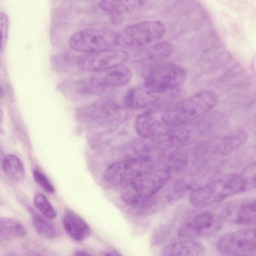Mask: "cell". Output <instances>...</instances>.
Here are the masks:
<instances>
[{"instance_id":"obj_1","label":"cell","mask_w":256,"mask_h":256,"mask_svg":"<svg viewBox=\"0 0 256 256\" xmlns=\"http://www.w3.org/2000/svg\"><path fill=\"white\" fill-rule=\"evenodd\" d=\"M248 186L244 176L228 174L194 189L190 194V202L194 208H202L242 192Z\"/></svg>"},{"instance_id":"obj_2","label":"cell","mask_w":256,"mask_h":256,"mask_svg":"<svg viewBox=\"0 0 256 256\" xmlns=\"http://www.w3.org/2000/svg\"><path fill=\"white\" fill-rule=\"evenodd\" d=\"M218 101L215 92L203 90L171 106L161 108L162 116L166 123L175 128L208 112L216 106Z\"/></svg>"},{"instance_id":"obj_3","label":"cell","mask_w":256,"mask_h":256,"mask_svg":"<svg viewBox=\"0 0 256 256\" xmlns=\"http://www.w3.org/2000/svg\"><path fill=\"white\" fill-rule=\"evenodd\" d=\"M171 177L164 168L150 171L124 185L120 191V198L128 205L140 206L155 196Z\"/></svg>"},{"instance_id":"obj_4","label":"cell","mask_w":256,"mask_h":256,"mask_svg":"<svg viewBox=\"0 0 256 256\" xmlns=\"http://www.w3.org/2000/svg\"><path fill=\"white\" fill-rule=\"evenodd\" d=\"M186 78V70L182 66L159 63L154 64L147 72L144 86L152 92L161 95L178 88Z\"/></svg>"},{"instance_id":"obj_5","label":"cell","mask_w":256,"mask_h":256,"mask_svg":"<svg viewBox=\"0 0 256 256\" xmlns=\"http://www.w3.org/2000/svg\"><path fill=\"white\" fill-rule=\"evenodd\" d=\"M68 44L72 50L82 54L114 48L119 46L118 34L106 28H85L72 34Z\"/></svg>"},{"instance_id":"obj_6","label":"cell","mask_w":256,"mask_h":256,"mask_svg":"<svg viewBox=\"0 0 256 256\" xmlns=\"http://www.w3.org/2000/svg\"><path fill=\"white\" fill-rule=\"evenodd\" d=\"M154 166L152 158L146 156L121 160L106 168L104 179L112 185H125L152 171Z\"/></svg>"},{"instance_id":"obj_7","label":"cell","mask_w":256,"mask_h":256,"mask_svg":"<svg viewBox=\"0 0 256 256\" xmlns=\"http://www.w3.org/2000/svg\"><path fill=\"white\" fill-rule=\"evenodd\" d=\"M166 32L164 24L158 20H144L129 24L118 34L119 46L142 48L160 39Z\"/></svg>"},{"instance_id":"obj_8","label":"cell","mask_w":256,"mask_h":256,"mask_svg":"<svg viewBox=\"0 0 256 256\" xmlns=\"http://www.w3.org/2000/svg\"><path fill=\"white\" fill-rule=\"evenodd\" d=\"M128 58L127 51L114 48L82 54L77 57L76 64L82 71L94 72L123 64Z\"/></svg>"},{"instance_id":"obj_9","label":"cell","mask_w":256,"mask_h":256,"mask_svg":"<svg viewBox=\"0 0 256 256\" xmlns=\"http://www.w3.org/2000/svg\"><path fill=\"white\" fill-rule=\"evenodd\" d=\"M216 248L223 256H255V228L242 229L222 236L217 242Z\"/></svg>"},{"instance_id":"obj_10","label":"cell","mask_w":256,"mask_h":256,"mask_svg":"<svg viewBox=\"0 0 256 256\" xmlns=\"http://www.w3.org/2000/svg\"><path fill=\"white\" fill-rule=\"evenodd\" d=\"M92 72V74L85 82L94 94L124 86L132 77V70L123 64Z\"/></svg>"},{"instance_id":"obj_11","label":"cell","mask_w":256,"mask_h":256,"mask_svg":"<svg viewBox=\"0 0 256 256\" xmlns=\"http://www.w3.org/2000/svg\"><path fill=\"white\" fill-rule=\"evenodd\" d=\"M134 128L141 138H148L166 133L174 128L164 122L162 116L161 108H153L136 117Z\"/></svg>"},{"instance_id":"obj_12","label":"cell","mask_w":256,"mask_h":256,"mask_svg":"<svg viewBox=\"0 0 256 256\" xmlns=\"http://www.w3.org/2000/svg\"><path fill=\"white\" fill-rule=\"evenodd\" d=\"M214 223L215 218L212 213L208 211L200 212L180 227L178 236L181 238L200 236L210 229Z\"/></svg>"},{"instance_id":"obj_13","label":"cell","mask_w":256,"mask_h":256,"mask_svg":"<svg viewBox=\"0 0 256 256\" xmlns=\"http://www.w3.org/2000/svg\"><path fill=\"white\" fill-rule=\"evenodd\" d=\"M158 95L152 92L144 86L130 89L126 94L123 103L130 109H140L148 107L156 102Z\"/></svg>"},{"instance_id":"obj_14","label":"cell","mask_w":256,"mask_h":256,"mask_svg":"<svg viewBox=\"0 0 256 256\" xmlns=\"http://www.w3.org/2000/svg\"><path fill=\"white\" fill-rule=\"evenodd\" d=\"M206 248L202 243L196 240H186L175 242L166 246L162 250V255L173 256H203Z\"/></svg>"},{"instance_id":"obj_15","label":"cell","mask_w":256,"mask_h":256,"mask_svg":"<svg viewBox=\"0 0 256 256\" xmlns=\"http://www.w3.org/2000/svg\"><path fill=\"white\" fill-rule=\"evenodd\" d=\"M63 226L66 234L72 239L82 241L88 238L90 230L87 223L72 212H68L64 216Z\"/></svg>"},{"instance_id":"obj_16","label":"cell","mask_w":256,"mask_h":256,"mask_svg":"<svg viewBox=\"0 0 256 256\" xmlns=\"http://www.w3.org/2000/svg\"><path fill=\"white\" fill-rule=\"evenodd\" d=\"M116 106L112 104H98L87 106L78 110V118L86 122H96L112 116Z\"/></svg>"},{"instance_id":"obj_17","label":"cell","mask_w":256,"mask_h":256,"mask_svg":"<svg viewBox=\"0 0 256 256\" xmlns=\"http://www.w3.org/2000/svg\"><path fill=\"white\" fill-rule=\"evenodd\" d=\"M144 2V0H100L98 6L106 12L118 15L132 12Z\"/></svg>"},{"instance_id":"obj_18","label":"cell","mask_w":256,"mask_h":256,"mask_svg":"<svg viewBox=\"0 0 256 256\" xmlns=\"http://www.w3.org/2000/svg\"><path fill=\"white\" fill-rule=\"evenodd\" d=\"M2 168L6 176L13 182H20L24 177V164L14 154H10L5 156L2 160Z\"/></svg>"},{"instance_id":"obj_19","label":"cell","mask_w":256,"mask_h":256,"mask_svg":"<svg viewBox=\"0 0 256 256\" xmlns=\"http://www.w3.org/2000/svg\"><path fill=\"white\" fill-rule=\"evenodd\" d=\"M142 48L144 49L146 59L154 64L168 58L173 50L172 45L168 42H154Z\"/></svg>"},{"instance_id":"obj_20","label":"cell","mask_w":256,"mask_h":256,"mask_svg":"<svg viewBox=\"0 0 256 256\" xmlns=\"http://www.w3.org/2000/svg\"><path fill=\"white\" fill-rule=\"evenodd\" d=\"M30 212L32 218L33 226L37 233L41 237L45 238H52L57 234L54 225L47 218L40 215L30 208Z\"/></svg>"},{"instance_id":"obj_21","label":"cell","mask_w":256,"mask_h":256,"mask_svg":"<svg viewBox=\"0 0 256 256\" xmlns=\"http://www.w3.org/2000/svg\"><path fill=\"white\" fill-rule=\"evenodd\" d=\"M26 234L25 228L19 221L0 216V235L8 237H22Z\"/></svg>"},{"instance_id":"obj_22","label":"cell","mask_w":256,"mask_h":256,"mask_svg":"<svg viewBox=\"0 0 256 256\" xmlns=\"http://www.w3.org/2000/svg\"><path fill=\"white\" fill-rule=\"evenodd\" d=\"M247 136L244 130L234 131L223 138L220 148L224 152L232 150L246 141Z\"/></svg>"},{"instance_id":"obj_23","label":"cell","mask_w":256,"mask_h":256,"mask_svg":"<svg viewBox=\"0 0 256 256\" xmlns=\"http://www.w3.org/2000/svg\"><path fill=\"white\" fill-rule=\"evenodd\" d=\"M256 200L244 204L239 208L235 218L236 224L248 225L255 222Z\"/></svg>"},{"instance_id":"obj_24","label":"cell","mask_w":256,"mask_h":256,"mask_svg":"<svg viewBox=\"0 0 256 256\" xmlns=\"http://www.w3.org/2000/svg\"><path fill=\"white\" fill-rule=\"evenodd\" d=\"M188 163L187 157L182 154H173L166 161V169L171 175L177 174L182 172Z\"/></svg>"},{"instance_id":"obj_25","label":"cell","mask_w":256,"mask_h":256,"mask_svg":"<svg viewBox=\"0 0 256 256\" xmlns=\"http://www.w3.org/2000/svg\"><path fill=\"white\" fill-rule=\"evenodd\" d=\"M34 204L40 212L49 220L56 217V212L46 198L41 193L36 194L34 197Z\"/></svg>"},{"instance_id":"obj_26","label":"cell","mask_w":256,"mask_h":256,"mask_svg":"<svg viewBox=\"0 0 256 256\" xmlns=\"http://www.w3.org/2000/svg\"><path fill=\"white\" fill-rule=\"evenodd\" d=\"M8 25V16L5 13L0 12V52H2L6 48Z\"/></svg>"},{"instance_id":"obj_27","label":"cell","mask_w":256,"mask_h":256,"mask_svg":"<svg viewBox=\"0 0 256 256\" xmlns=\"http://www.w3.org/2000/svg\"><path fill=\"white\" fill-rule=\"evenodd\" d=\"M33 178L34 180L46 192L52 194L55 189L48 178L41 172L38 170H34L32 172Z\"/></svg>"},{"instance_id":"obj_28","label":"cell","mask_w":256,"mask_h":256,"mask_svg":"<svg viewBox=\"0 0 256 256\" xmlns=\"http://www.w3.org/2000/svg\"><path fill=\"white\" fill-rule=\"evenodd\" d=\"M102 255L104 256H119L120 255L118 252L117 251H116L114 250H107L104 252V254H102Z\"/></svg>"},{"instance_id":"obj_29","label":"cell","mask_w":256,"mask_h":256,"mask_svg":"<svg viewBox=\"0 0 256 256\" xmlns=\"http://www.w3.org/2000/svg\"><path fill=\"white\" fill-rule=\"evenodd\" d=\"M75 255L78 256H90V254L84 250H78L76 252Z\"/></svg>"}]
</instances>
